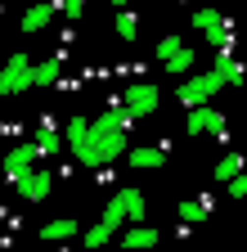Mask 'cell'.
<instances>
[{"instance_id":"obj_28","label":"cell","mask_w":247,"mask_h":252,"mask_svg":"<svg viewBox=\"0 0 247 252\" xmlns=\"http://www.w3.org/2000/svg\"><path fill=\"white\" fill-rule=\"evenodd\" d=\"M112 5H117V9H126V5H131V0H112Z\"/></svg>"},{"instance_id":"obj_18","label":"cell","mask_w":247,"mask_h":252,"mask_svg":"<svg viewBox=\"0 0 247 252\" xmlns=\"http://www.w3.org/2000/svg\"><path fill=\"white\" fill-rule=\"evenodd\" d=\"M117 203H121V212H126V220H135V225H139V220H144V194H139V189H117Z\"/></svg>"},{"instance_id":"obj_23","label":"cell","mask_w":247,"mask_h":252,"mask_svg":"<svg viewBox=\"0 0 247 252\" xmlns=\"http://www.w3.org/2000/svg\"><path fill=\"white\" fill-rule=\"evenodd\" d=\"M175 212H180V220H184V225H193V220H202V216H207V203H193V198H184Z\"/></svg>"},{"instance_id":"obj_2","label":"cell","mask_w":247,"mask_h":252,"mask_svg":"<svg viewBox=\"0 0 247 252\" xmlns=\"http://www.w3.org/2000/svg\"><path fill=\"white\" fill-rule=\"evenodd\" d=\"M18 90H32V59L27 54H9L0 68V94H18Z\"/></svg>"},{"instance_id":"obj_5","label":"cell","mask_w":247,"mask_h":252,"mask_svg":"<svg viewBox=\"0 0 247 252\" xmlns=\"http://www.w3.org/2000/svg\"><path fill=\"white\" fill-rule=\"evenodd\" d=\"M121 153H126V131H117V135H99V140H90L85 167H108V162H117Z\"/></svg>"},{"instance_id":"obj_16","label":"cell","mask_w":247,"mask_h":252,"mask_svg":"<svg viewBox=\"0 0 247 252\" xmlns=\"http://www.w3.org/2000/svg\"><path fill=\"white\" fill-rule=\"evenodd\" d=\"M58 72H63V59H45V63H32V90H45V86H54L58 81Z\"/></svg>"},{"instance_id":"obj_21","label":"cell","mask_w":247,"mask_h":252,"mask_svg":"<svg viewBox=\"0 0 247 252\" xmlns=\"http://www.w3.org/2000/svg\"><path fill=\"white\" fill-rule=\"evenodd\" d=\"M112 27H117V36H121V41H135V32H139V18H135L131 9H117V23H112Z\"/></svg>"},{"instance_id":"obj_10","label":"cell","mask_w":247,"mask_h":252,"mask_svg":"<svg viewBox=\"0 0 247 252\" xmlns=\"http://www.w3.org/2000/svg\"><path fill=\"white\" fill-rule=\"evenodd\" d=\"M50 189H54V176H50V171H27V176L18 180V198L41 203V198H50Z\"/></svg>"},{"instance_id":"obj_26","label":"cell","mask_w":247,"mask_h":252,"mask_svg":"<svg viewBox=\"0 0 247 252\" xmlns=\"http://www.w3.org/2000/svg\"><path fill=\"white\" fill-rule=\"evenodd\" d=\"M225 185H229V198H247V176H234Z\"/></svg>"},{"instance_id":"obj_8","label":"cell","mask_w":247,"mask_h":252,"mask_svg":"<svg viewBox=\"0 0 247 252\" xmlns=\"http://www.w3.org/2000/svg\"><path fill=\"white\" fill-rule=\"evenodd\" d=\"M54 14H63V0H36V5L18 18V27H23V32H41V27L54 23Z\"/></svg>"},{"instance_id":"obj_20","label":"cell","mask_w":247,"mask_h":252,"mask_svg":"<svg viewBox=\"0 0 247 252\" xmlns=\"http://www.w3.org/2000/svg\"><path fill=\"white\" fill-rule=\"evenodd\" d=\"M243 167H247V158H243V153H225V158H220V162H216V180H220V185H225V180H234V176H243Z\"/></svg>"},{"instance_id":"obj_3","label":"cell","mask_w":247,"mask_h":252,"mask_svg":"<svg viewBox=\"0 0 247 252\" xmlns=\"http://www.w3.org/2000/svg\"><path fill=\"white\" fill-rule=\"evenodd\" d=\"M193 27L202 32V36L216 45V50H229V41H234V32H229V23L220 18V9H211V5H202L198 14H193Z\"/></svg>"},{"instance_id":"obj_11","label":"cell","mask_w":247,"mask_h":252,"mask_svg":"<svg viewBox=\"0 0 247 252\" xmlns=\"http://www.w3.org/2000/svg\"><path fill=\"white\" fill-rule=\"evenodd\" d=\"M32 162H36V144H18V149H9V153H5V176L18 185L27 171H32Z\"/></svg>"},{"instance_id":"obj_4","label":"cell","mask_w":247,"mask_h":252,"mask_svg":"<svg viewBox=\"0 0 247 252\" xmlns=\"http://www.w3.org/2000/svg\"><path fill=\"white\" fill-rule=\"evenodd\" d=\"M158 104H162V90H158V86H148V81H135V86L126 90V99H121V108H126L135 122L148 117V113H158Z\"/></svg>"},{"instance_id":"obj_14","label":"cell","mask_w":247,"mask_h":252,"mask_svg":"<svg viewBox=\"0 0 247 252\" xmlns=\"http://www.w3.org/2000/svg\"><path fill=\"white\" fill-rule=\"evenodd\" d=\"M162 158H166V144H144V149H126V162L139 167V171H153V167H162Z\"/></svg>"},{"instance_id":"obj_1","label":"cell","mask_w":247,"mask_h":252,"mask_svg":"<svg viewBox=\"0 0 247 252\" xmlns=\"http://www.w3.org/2000/svg\"><path fill=\"white\" fill-rule=\"evenodd\" d=\"M216 90H225V81L216 77V72H193V77H184V86H180L175 94H180L184 108H202V104H211Z\"/></svg>"},{"instance_id":"obj_7","label":"cell","mask_w":247,"mask_h":252,"mask_svg":"<svg viewBox=\"0 0 247 252\" xmlns=\"http://www.w3.org/2000/svg\"><path fill=\"white\" fill-rule=\"evenodd\" d=\"M184 131H189V135H202V131H211V135H225V113H216L211 104L189 108V122H184Z\"/></svg>"},{"instance_id":"obj_22","label":"cell","mask_w":247,"mask_h":252,"mask_svg":"<svg viewBox=\"0 0 247 252\" xmlns=\"http://www.w3.org/2000/svg\"><path fill=\"white\" fill-rule=\"evenodd\" d=\"M99 220H104V225H108L112 234H117L121 225H126V212H121V203H117V194L108 198V207H104V216H99Z\"/></svg>"},{"instance_id":"obj_13","label":"cell","mask_w":247,"mask_h":252,"mask_svg":"<svg viewBox=\"0 0 247 252\" xmlns=\"http://www.w3.org/2000/svg\"><path fill=\"white\" fill-rule=\"evenodd\" d=\"M32 144H36V158H58V153H63V135H58L54 122H41V126H36Z\"/></svg>"},{"instance_id":"obj_12","label":"cell","mask_w":247,"mask_h":252,"mask_svg":"<svg viewBox=\"0 0 247 252\" xmlns=\"http://www.w3.org/2000/svg\"><path fill=\"white\" fill-rule=\"evenodd\" d=\"M117 234H121V248H126V252H148V248L162 243V234L148 230L144 220H139V225H131V230H117Z\"/></svg>"},{"instance_id":"obj_19","label":"cell","mask_w":247,"mask_h":252,"mask_svg":"<svg viewBox=\"0 0 247 252\" xmlns=\"http://www.w3.org/2000/svg\"><path fill=\"white\" fill-rule=\"evenodd\" d=\"M193 63H198V54H193V50H175V54L162 63V68H166L171 77H189V72H193Z\"/></svg>"},{"instance_id":"obj_15","label":"cell","mask_w":247,"mask_h":252,"mask_svg":"<svg viewBox=\"0 0 247 252\" xmlns=\"http://www.w3.org/2000/svg\"><path fill=\"white\" fill-rule=\"evenodd\" d=\"M72 234H81V225L72 216H58V220H45L41 225V239L45 243H63V239H72Z\"/></svg>"},{"instance_id":"obj_24","label":"cell","mask_w":247,"mask_h":252,"mask_svg":"<svg viewBox=\"0 0 247 252\" xmlns=\"http://www.w3.org/2000/svg\"><path fill=\"white\" fill-rule=\"evenodd\" d=\"M81 239H85V248H104V243L112 239V230H108V225H104V220H99V225H90V230H85Z\"/></svg>"},{"instance_id":"obj_6","label":"cell","mask_w":247,"mask_h":252,"mask_svg":"<svg viewBox=\"0 0 247 252\" xmlns=\"http://www.w3.org/2000/svg\"><path fill=\"white\" fill-rule=\"evenodd\" d=\"M135 126V117L121 108V104H112L108 113H99L95 122H90V140H99V135H117V131H131Z\"/></svg>"},{"instance_id":"obj_17","label":"cell","mask_w":247,"mask_h":252,"mask_svg":"<svg viewBox=\"0 0 247 252\" xmlns=\"http://www.w3.org/2000/svg\"><path fill=\"white\" fill-rule=\"evenodd\" d=\"M211 72H216V77H220L225 86H234V90L243 86V68H238V63H234V54H229V50H220V54H216V68H211Z\"/></svg>"},{"instance_id":"obj_25","label":"cell","mask_w":247,"mask_h":252,"mask_svg":"<svg viewBox=\"0 0 247 252\" xmlns=\"http://www.w3.org/2000/svg\"><path fill=\"white\" fill-rule=\"evenodd\" d=\"M175 50H184V41L175 36V32H171V36H162V41H158V59H162V63H166V59H171Z\"/></svg>"},{"instance_id":"obj_27","label":"cell","mask_w":247,"mask_h":252,"mask_svg":"<svg viewBox=\"0 0 247 252\" xmlns=\"http://www.w3.org/2000/svg\"><path fill=\"white\" fill-rule=\"evenodd\" d=\"M63 14H68V18H81V14H85V0H63Z\"/></svg>"},{"instance_id":"obj_9","label":"cell","mask_w":247,"mask_h":252,"mask_svg":"<svg viewBox=\"0 0 247 252\" xmlns=\"http://www.w3.org/2000/svg\"><path fill=\"white\" fill-rule=\"evenodd\" d=\"M63 144L72 149L77 162H85V153H90V122H85V117H72V122L63 126Z\"/></svg>"}]
</instances>
